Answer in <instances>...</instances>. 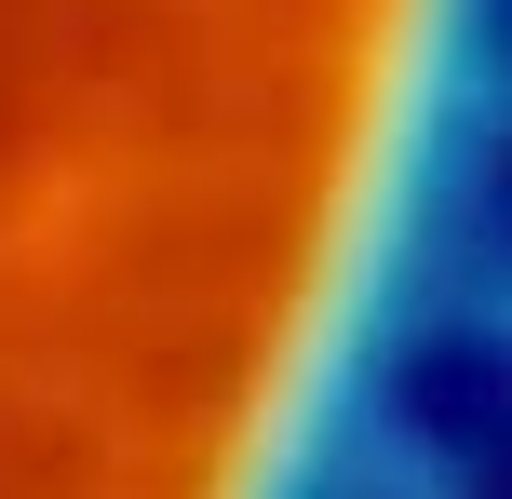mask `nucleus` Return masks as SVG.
<instances>
[{"mask_svg": "<svg viewBox=\"0 0 512 499\" xmlns=\"http://www.w3.org/2000/svg\"><path fill=\"white\" fill-rule=\"evenodd\" d=\"M499 41L512 0H0V499H351Z\"/></svg>", "mask_w": 512, "mask_h": 499, "instance_id": "nucleus-1", "label": "nucleus"}]
</instances>
